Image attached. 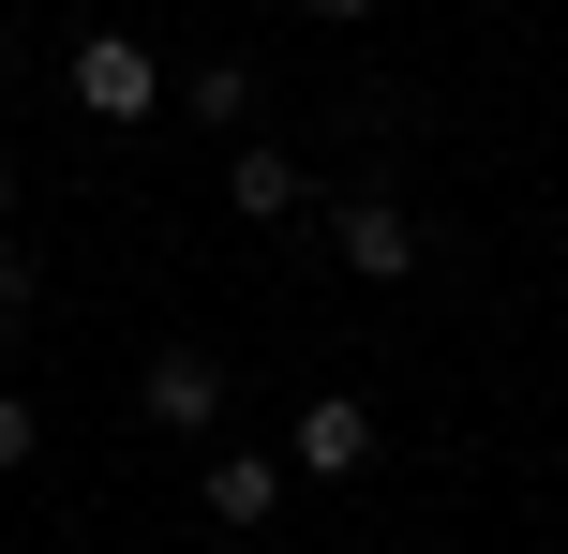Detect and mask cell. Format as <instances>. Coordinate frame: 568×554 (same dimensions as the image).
<instances>
[{
    "label": "cell",
    "mask_w": 568,
    "mask_h": 554,
    "mask_svg": "<svg viewBox=\"0 0 568 554\" xmlns=\"http://www.w3.org/2000/svg\"><path fill=\"white\" fill-rule=\"evenodd\" d=\"M135 405L165 420V435H210V420H225V360H210V345H150Z\"/></svg>",
    "instance_id": "2"
},
{
    "label": "cell",
    "mask_w": 568,
    "mask_h": 554,
    "mask_svg": "<svg viewBox=\"0 0 568 554\" xmlns=\"http://www.w3.org/2000/svg\"><path fill=\"white\" fill-rule=\"evenodd\" d=\"M284 465H300V480H359V465H374V405H359V390H314Z\"/></svg>",
    "instance_id": "4"
},
{
    "label": "cell",
    "mask_w": 568,
    "mask_h": 554,
    "mask_svg": "<svg viewBox=\"0 0 568 554\" xmlns=\"http://www.w3.org/2000/svg\"><path fill=\"white\" fill-rule=\"evenodd\" d=\"M329 255L359 270V285H404V270H419V225H404L389 195H344V210H329Z\"/></svg>",
    "instance_id": "3"
},
{
    "label": "cell",
    "mask_w": 568,
    "mask_h": 554,
    "mask_svg": "<svg viewBox=\"0 0 568 554\" xmlns=\"http://www.w3.org/2000/svg\"><path fill=\"white\" fill-rule=\"evenodd\" d=\"M30 300H45V270H30L16 240H0V315H30Z\"/></svg>",
    "instance_id": "8"
},
{
    "label": "cell",
    "mask_w": 568,
    "mask_h": 554,
    "mask_svg": "<svg viewBox=\"0 0 568 554\" xmlns=\"http://www.w3.org/2000/svg\"><path fill=\"white\" fill-rule=\"evenodd\" d=\"M284 480H300V465H270V450H210V465H195V510H210V525H270V510H284Z\"/></svg>",
    "instance_id": "5"
},
{
    "label": "cell",
    "mask_w": 568,
    "mask_h": 554,
    "mask_svg": "<svg viewBox=\"0 0 568 554\" xmlns=\"http://www.w3.org/2000/svg\"><path fill=\"white\" fill-rule=\"evenodd\" d=\"M225 210H240V225H284V210H300V165H284L270 135H240V165H225Z\"/></svg>",
    "instance_id": "6"
},
{
    "label": "cell",
    "mask_w": 568,
    "mask_h": 554,
    "mask_svg": "<svg viewBox=\"0 0 568 554\" xmlns=\"http://www.w3.org/2000/svg\"><path fill=\"white\" fill-rule=\"evenodd\" d=\"M30 450H45V420H30V405H16V390H0V480H16V465H30Z\"/></svg>",
    "instance_id": "7"
},
{
    "label": "cell",
    "mask_w": 568,
    "mask_h": 554,
    "mask_svg": "<svg viewBox=\"0 0 568 554\" xmlns=\"http://www.w3.org/2000/svg\"><path fill=\"white\" fill-rule=\"evenodd\" d=\"M60 75H75V105H90V120H150V105H165V60H150L135 30H90Z\"/></svg>",
    "instance_id": "1"
},
{
    "label": "cell",
    "mask_w": 568,
    "mask_h": 554,
    "mask_svg": "<svg viewBox=\"0 0 568 554\" xmlns=\"http://www.w3.org/2000/svg\"><path fill=\"white\" fill-rule=\"evenodd\" d=\"M0 225H16V150H0Z\"/></svg>",
    "instance_id": "9"
},
{
    "label": "cell",
    "mask_w": 568,
    "mask_h": 554,
    "mask_svg": "<svg viewBox=\"0 0 568 554\" xmlns=\"http://www.w3.org/2000/svg\"><path fill=\"white\" fill-rule=\"evenodd\" d=\"M300 16H374V0H300Z\"/></svg>",
    "instance_id": "10"
}]
</instances>
